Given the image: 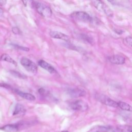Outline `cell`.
<instances>
[{"instance_id":"d4e9b609","label":"cell","mask_w":132,"mask_h":132,"mask_svg":"<svg viewBox=\"0 0 132 132\" xmlns=\"http://www.w3.org/2000/svg\"><path fill=\"white\" fill-rule=\"evenodd\" d=\"M107 1L112 5H116V1L115 0H107Z\"/></svg>"},{"instance_id":"4fadbf2b","label":"cell","mask_w":132,"mask_h":132,"mask_svg":"<svg viewBox=\"0 0 132 132\" xmlns=\"http://www.w3.org/2000/svg\"><path fill=\"white\" fill-rule=\"evenodd\" d=\"M2 129L5 132H18L19 130L18 127L13 124H8L5 125L2 128Z\"/></svg>"},{"instance_id":"9c48e42d","label":"cell","mask_w":132,"mask_h":132,"mask_svg":"<svg viewBox=\"0 0 132 132\" xmlns=\"http://www.w3.org/2000/svg\"><path fill=\"white\" fill-rule=\"evenodd\" d=\"M50 35L53 38L61 39L66 41H68L69 40V38L68 36L59 31H51L50 33Z\"/></svg>"},{"instance_id":"6da1fadb","label":"cell","mask_w":132,"mask_h":132,"mask_svg":"<svg viewBox=\"0 0 132 132\" xmlns=\"http://www.w3.org/2000/svg\"><path fill=\"white\" fill-rule=\"evenodd\" d=\"M95 98L102 104L113 108H117L118 107V103L112 100L108 96L102 94H96L95 95Z\"/></svg>"},{"instance_id":"ffe728a7","label":"cell","mask_w":132,"mask_h":132,"mask_svg":"<svg viewBox=\"0 0 132 132\" xmlns=\"http://www.w3.org/2000/svg\"><path fill=\"white\" fill-rule=\"evenodd\" d=\"M125 41L128 45L132 47V38L131 37H127L125 39Z\"/></svg>"},{"instance_id":"cb8c5ba5","label":"cell","mask_w":132,"mask_h":132,"mask_svg":"<svg viewBox=\"0 0 132 132\" xmlns=\"http://www.w3.org/2000/svg\"><path fill=\"white\" fill-rule=\"evenodd\" d=\"M7 0H0V5L4 6L6 4Z\"/></svg>"},{"instance_id":"e0dca14e","label":"cell","mask_w":132,"mask_h":132,"mask_svg":"<svg viewBox=\"0 0 132 132\" xmlns=\"http://www.w3.org/2000/svg\"><path fill=\"white\" fill-rule=\"evenodd\" d=\"M10 72V73L12 75H13L14 76H15L16 77L20 78H22V79H25V78H26V77L25 75H24L23 74H21V73H20L19 72L13 71V70H11Z\"/></svg>"},{"instance_id":"277c9868","label":"cell","mask_w":132,"mask_h":132,"mask_svg":"<svg viewBox=\"0 0 132 132\" xmlns=\"http://www.w3.org/2000/svg\"><path fill=\"white\" fill-rule=\"evenodd\" d=\"M71 16L77 21L85 23H89L92 21V18L90 15L84 11L74 12L71 14Z\"/></svg>"},{"instance_id":"7402d4cb","label":"cell","mask_w":132,"mask_h":132,"mask_svg":"<svg viewBox=\"0 0 132 132\" xmlns=\"http://www.w3.org/2000/svg\"><path fill=\"white\" fill-rule=\"evenodd\" d=\"M12 32H13L14 34H18L19 33L20 30H19V28H18L17 27H13V28H12Z\"/></svg>"},{"instance_id":"5b68a950","label":"cell","mask_w":132,"mask_h":132,"mask_svg":"<svg viewBox=\"0 0 132 132\" xmlns=\"http://www.w3.org/2000/svg\"><path fill=\"white\" fill-rule=\"evenodd\" d=\"M21 64L28 72L33 74H36L37 72V66L31 60L27 58L23 57L21 60Z\"/></svg>"},{"instance_id":"ac0fdd59","label":"cell","mask_w":132,"mask_h":132,"mask_svg":"<svg viewBox=\"0 0 132 132\" xmlns=\"http://www.w3.org/2000/svg\"><path fill=\"white\" fill-rule=\"evenodd\" d=\"M22 1L24 5L26 6L32 7L33 6L35 5V4H34L33 0H22Z\"/></svg>"},{"instance_id":"3957f363","label":"cell","mask_w":132,"mask_h":132,"mask_svg":"<svg viewBox=\"0 0 132 132\" xmlns=\"http://www.w3.org/2000/svg\"><path fill=\"white\" fill-rule=\"evenodd\" d=\"M38 12L42 16L45 18H49L52 15V11L51 8L45 4L37 3L35 5Z\"/></svg>"},{"instance_id":"30bf717a","label":"cell","mask_w":132,"mask_h":132,"mask_svg":"<svg viewBox=\"0 0 132 132\" xmlns=\"http://www.w3.org/2000/svg\"><path fill=\"white\" fill-rule=\"evenodd\" d=\"M39 65L45 70L47 71L49 73L53 74L56 72V70H55L54 68L52 66L50 63H47V62L43 60H40L38 61Z\"/></svg>"},{"instance_id":"8fae6325","label":"cell","mask_w":132,"mask_h":132,"mask_svg":"<svg viewBox=\"0 0 132 132\" xmlns=\"http://www.w3.org/2000/svg\"><path fill=\"white\" fill-rule=\"evenodd\" d=\"M15 92L19 95H20V96H21L22 97H23L26 100L31 101H35L36 100L35 97L31 94L23 92H22V91H20L19 90H15Z\"/></svg>"},{"instance_id":"d6986e66","label":"cell","mask_w":132,"mask_h":132,"mask_svg":"<svg viewBox=\"0 0 132 132\" xmlns=\"http://www.w3.org/2000/svg\"><path fill=\"white\" fill-rule=\"evenodd\" d=\"M81 37L84 40H85L86 42H88L90 43H92V42H93V39L90 37L88 36V35H85V34H82L81 35Z\"/></svg>"},{"instance_id":"4316f807","label":"cell","mask_w":132,"mask_h":132,"mask_svg":"<svg viewBox=\"0 0 132 132\" xmlns=\"http://www.w3.org/2000/svg\"><path fill=\"white\" fill-rule=\"evenodd\" d=\"M3 15V10L0 9V18H2Z\"/></svg>"},{"instance_id":"52a82bcc","label":"cell","mask_w":132,"mask_h":132,"mask_svg":"<svg viewBox=\"0 0 132 132\" xmlns=\"http://www.w3.org/2000/svg\"><path fill=\"white\" fill-rule=\"evenodd\" d=\"M68 94L72 97H78L86 95V91L81 88H76L70 89L68 90Z\"/></svg>"},{"instance_id":"7c38bea8","label":"cell","mask_w":132,"mask_h":132,"mask_svg":"<svg viewBox=\"0 0 132 132\" xmlns=\"http://www.w3.org/2000/svg\"><path fill=\"white\" fill-rule=\"evenodd\" d=\"M25 112V109L24 107L20 104H17L14 108V110L13 112V114L14 116L16 115H23Z\"/></svg>"},{"instance_id":"7a4b0ae2","label":"cell","mask_w":132,"mask_h":132,"mask_svg":"<svg viewBox=\"0 0 132 132\" xmlns=\"http://www.w3.org/2000/svg\"><path fill=\"white\" fill-rule=\"evenodd\" d=\"M93 4L95 8L99 11L104 12L108 16H113V12L101 0H93Z\"/></svg>"},{"instance_id":"8992f818","label":"cell","mask_w":132,"mask_h":132,"mask_svg":"<svg viewBox=\"0 0 132 132\" xmlns=\"http://www.w3.org/2000/svg\"><path fill=\"white\" fill-rule=\"evenodd\" d=\"M70 106L73 110L80 111H85L89 108L88 104L82 100L75 101L70 104Z\"/></svg>"},{"instance_id":"5bb4252c","label":"cell","mask_w":132,"mask_h":132,"mask_svg":"<svg viewBox=\"0 0 132 132\" xmlns=\"http://www.w3.org/2000/svg\"><path fill=\"white\" fill-rule=\"evenodd\" d=\"M118 103V107H119L121 109L123 110H125L127 111L132 112V106H130L129 104L123 102H119Z\"/></svg>"},{"instance_id":"44dd1931","label":"cell","mask_w":132,"mask_h":132,"mask_svg":"<svg viewBox=\"0 0 132 132\" xmlns=\"http://www.w3.org/2000/svg\"><path fill=\"white\" fill-rule=\"evenodd\" d=\"M15 47V48L21 50H23V51H29V48H27V47H22V46H18L17 45H13Z\"/></svg>"},{"instance_id":"603a6c76","label":"cell","mask_w":132,"mask_h":132,"mask_svg":"<svg viewBox=\"0 0 132 132\" xmlns=\"http://www.w3.org/2000/svg\"><path fill=\"white\" fill-rule=\"evenodd\" d=\"M0 87H4L6 88H10V87L8 85L5 84H2V83H0Z\"/></svg>"},{"instance_id":"9a60e30c","label":"cell","mask_w":132,"mask_h":132,"mask_svg":"<svg viewBox=\"0 0 132 132\" xmlns=\"http://www.w3.org/2000/svg\"><path fill=\"white\" fill-rule=\"evenodd\" d=\"M0 59L1 60H3V61H7V62H10L14 65H16V62L11 57H10L8 54H3L1 58H0Z\"/></svg>"},{"instance_id":"83f0119b","label":"cell","mask_w":132,"mask_h":132,"mask_svg":"<svg viewBox=\"0 0 132 132\" xmlns=\"http://www.w3.org/2000/svg\"><path fill=\"white\" fill-rule=\"evenodd\" d=\"M61 132H68V131H67V130H64V131H61Z\"/></svg>"},{"instance_id":"2e32d148","label":"cell","mask_w":132,"mask_h":132,"mask_svg":"<svg viewBox=\"0 0 132 132\" xmlns=\"http://www.w3.org/2000/svg\"><path fill=\"white\" fill-rule=\"evenodd\" d=\"M118 129L120 132H132V125H119L118 126Z\"/></svg>"},{"instance_id":"484cf974","label":"cell","mask_w":132,"mask_h":132,"mask_svg":"<svg viewBox=\"0 0 132 132\" xmlns=\"http://www.w3.org/2000/svg\"><path fill=\"white\" fill-rule=\"evenodd\" d=\"M127 118V119H128L127 121H128V122H129V123H130L132 124V117H128V118Z\"/></svg>"},{"instance_id":"ba28073f","label":"cell","mask_w":132,"mask_h":132,"mask_svg":"<svg viewBox=\"0 0 132 132\" xmlns=\"http://www.w3.org/2000/svg\"><path fill=\"white\" fill-rule=\"evenodd\" d=\"M108 60L111 63L121 65L123 64L125 62V59L124 57L119 55H114L108 57Z\"/></svg>"},{"instance_id":"f1b7e54d","label":"cell","mask_w":132,"mask_h":132,"mask_svg":"<svg viewBox=\"0 0 132 132\" xmlns=\"http://www.w3.org/2000/svg\"><path fill=\"white\" fill-rule=\"evenodd\" d=\"M97 132H100V131H97Z\"/></svg>"}]
</instances>
